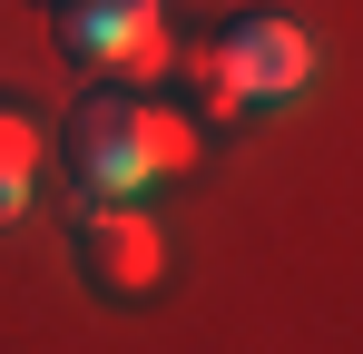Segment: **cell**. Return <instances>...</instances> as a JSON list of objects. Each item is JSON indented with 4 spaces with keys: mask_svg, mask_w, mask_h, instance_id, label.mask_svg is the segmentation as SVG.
<instances>
[{
    "mask_svg": "<svg viewBox=\"0 0 363 354\" xmlns=\"http://www.w3.org/2000/svg\"><path fill=\"white\" fill-rule=\"evenodd\" d=\"M60 158H69V177H79V197H147L157 177L196 168V118L157 109V99L118 89V79H99V89L60 118Z\"/></svg>",
    "mask_w": 363,
    "mask_h": 354,
    "instance_id": "cell-1",
    "label": "cell"
},
{
    "mask_svg": "<svg viewBox=\"0 0 363 354\" xmlns=\"http://www.w3.org/2000/svg\"><path fill=\"white\" fill-rule=\"evenodd\" d=\"M30 187H40V128L0 99V227L30 217Z\"/></svg>",
    "mask_w": 363,
    "mask_h": 354,
    "instance_id": "cell-6",
    "label": "cell"
},
{
    "mask_svg": "<svg viewBox=\"0 0 363 354\" xmlns=\"http://www.w3.org/2000/svg\"><path fill=\"white\" fill-rule=\"evenodd\" d=\"M167 69L186 79V99H196V118H206V128H226V118H245V89H236V69L216 59V40H196V50H177Z\"/></svg>",
    "mask_w": 363,
    "mask_h": 354,
    "instance_id": "cell-5",
    "label": "cell"
},
{
    "mask_svg": "<svg viewBox=\"0 0 363 354\" xmlns=\"http://www.w3.org/2000/svg\"><path fill=\"white\" fill-rule=\"evenodd\" d=\"M79 276L99 295H147L167 276V236L138 197H89L79 207Z\"/></svg>",
    "mask_w": 363,
    "mask_h": 354,
    "instance_id": "cell-3",
    "label": "cell"
},
{
    "mask_svg": "<svg viewBox=\"0 0 363 354\" xmlns=\"http://www.w3.org/2000/svg\"><path fill=\"white\" fill-rule=\"evenodd\" d=\"M216 59L236 69L245 109H255V99H295L304 79H314V30L285 20V10H236V20L216 30Z\"/></svg>",
    "mask_w": 363,
    "mask_h": 354,
    "instance_id": "cell-4",
    "label": "cell"
},
{
    "mask_svg": "<svg viewBox=\"0 0 363 354\" xmlns=\"http://www.w3.org/2000/svg\"><path fill=\"white\" fill-rule=\"evenodd\" d=\"M60 10V40L79 69H99V79H118V89H147V79H167V0H50Z\"/></svg>",
    "mask_w": 363,
    "mask_h": 354,
    "instance_id": "cell-2",
    "label": "cell"
}]
</instances>
